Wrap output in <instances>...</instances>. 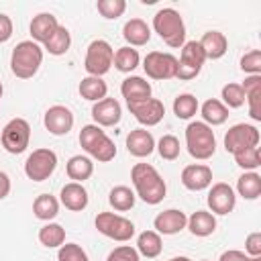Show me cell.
<instances>
[{"label":"cell","mask_w":261,"mask_h":261,"mask_svg":"<svg viewBox=\"0 0 261 261\" xmlns=\"http://www.w3.org/2000/svg\"><path fill=\"white\" fill-rule=\"evenodd\" d=\"M130 181L135 186V196H139L145 204L155 206L167 194L165 179L149 163H135L130 169Z\"/></svg>","instance_id":"6da1fadb"},{"label":"cell","mask_w":261,"mask_h":261,"mask_svg":"<svg viewBox=\"0 0 261 261\" xmlns=\"http://www.w3.org/2000/svg\"><path fill=\"white\" fill-rule=\"evenodd\" d=\"M43 63V47L39 43L20 41L10 55V71L20 80H31Z\"/></svg>","instance_id":"7a4b0ae2"},{"label":"cell","mask_w":261,"mask_h":261,"mask_svg":"<svg viewBox=\"0 0 261 261\" xmlns=\"http://www.w3.org/2000/svg\"><path fill=\"white\" fill-rule=\"evenodd\" d=\"M80 145L82 149L96 161L108 163L116 157V145L114 141L102 130L98 124H84L80 130Z\"/></svg>","instance_id":"3957f363"},{"label":"cell","mask_w":261,"mask_h":261,"mask_svg":"<svg viewBox=\"0 0 261 261\" xmlns=\"http://www.w3.org/2000/svg\"><path fill=\"white\" fill-rule=\"evenodd\" d=\"M153 31L163 39L165 45L181 49L186 43V24L175 8H161L153 16Z\"/></svg>","instance_id":"277c9868"},{"label":"cell","mask_w":261,"mask_h":261,"mask_svg":"<svg viewBox=\"0 0 261 261\" xmlns=\"http://www.w3.org/2000/svg\"><path fill=\"white\" fill-rule=\"evenodd\" d=\"M186 147L194 159L198 161L210 159L216 151V137H214L212 126H208L202 120L190 122L186 126Z\"/></svg>","instance_id":"5b68a950"},{"label":"cell","mask_w":261,"mask_h":261,"mask_svg":"<svg viewBox=\"0 0 261 261\" xmlns=\"http://www.w3.org/2000/svg\"><path fill=\"white\" fill-rule=\"evenodd\" d=\"M114 61V49L108 41L104 39H94L88 49H86V59H84V69L88 71V75H96L102 77L104 73L110 71Z\"/></svg>","instance_id":"8992f818"},{"label":"cell","mask_w":261,"mask_h":261,"mask_svg":"<svg viewBox=\"0 0 261 261\" xmlns=\"http://www.w3.org/2000/svg\"><path fill=\"white\" fill-rule=\"evenodd\" d=\"M96 224V230L112 241H118V243H126L135 237V224L133 220L120 216V214H114V212H100L94 220Z\"/></svg>","instance_id":"52a82bcc"},{"label":"cell","mask_w":261,"mask_h":261,"mask_svg":"<svg viewBox=\"0 0 261 261\" xmlns=\"http://www.w3.org/2000/svg\"><path fill=\"white\" fill-rule=\"evenodd\" d=\"M0 141L2 147L12 153V155H20L27 151L29 143H31V124L24 118H12L6 122V126L0 133Z\"/></svg>","instance_id":"ba28073f"},{"label":"cell","mask_w":261,"mask_h":261,"mask_svg":"<svg viewBox=\"0 0 261 261\" xmlns=\"http://www.w3.org/2000/svg\"><path fill=\"white\" fill-rule=\"evenodd\" d=\"M206 61V55L200 47L198 41H186L181 45V55L177 59V71H175V77L181 80V82H188V80H194L200 71H202V65Z\"/></svg>","instance_id":"9c48e42d"},{"label":"cell","mask_w":261,"mask_h":261,"mask_svg":"<svg viewBox=\"0 0 261 261\" xmlns=\"http://www.w3.org/2000/svg\"><path fill=\"white\" fill-rule=\"evenodd\" d=\"M57 167V155L51 149H35L24 161V175L33 181H45Z\"/></svg>","instance_id":"30bf717a"},{"label":"cell","mask_w":261,"mask_h":261,"mask_svg":"<svg viewBox=\"0 0 261 261\" xmlns=\"http://www.w3.org/2000/svg\"><path fill=\"white\" fill-rule=\"evenodd\" d=\"M257 145H259V130L253 124L239 122V124L230 126L224 135V149L230 155H237V153L257 147Z\"/></svg>","instance_id":"8fae6325"},{"label":"cell","mask_w":261,"mask_h":261,"mask_svg":"<svg viewBox=\"0 0 261 261\" xmlns=\"http://www.w3.org/2000/svg\"><path fill=\"white\" fill-rule=\"evenodd\" d=\"M143 69L151 80H171L177 71V57L163 51H151L143 59Z\"/></svg>","instance_id":"7c38bea8"},{"label":"cell","mask_w":261,"mask_h":261,"mask_svg":"<svg viewBox=\"0 0 261 261\" xmlns=\"http://www.w3.org/2000/svg\"><path fill=\"white\" fill-rule=\"evenodd\" d=\"M130 114L143 124V126H155L163 120L165 116V106L161 100L157 98H147V100H139V102H128L126 104Z\"/></svg>","instance_id":"4fadbf2b"},{"label":"cell","mask_w":261,"mask_h":261,"mask_svg":"<svg viewBox=\"0 0 261 261\" xmlns=\"http://www.w3.org/2000/svg\"><path fill=\"white\" fill-rule=\"evenodd\" d=\"M206 204L210 208L212 214H218V216H226L234 210V204H237V194L234 190L224 184V181H218L210 188L208 192V198H206Z\"/></svg>","instance_id":"5bb4252c"},{"label":"cell","mask_w":261,"mask_h":261,"mask_svg":"<svg viewBox=\"0 0 261 261\" xmlns=\"http://www.w3.org/2000/svg\"><path fill=\"white\" fill-rule=\"evenodd\" d=\"M73 112L67 108V106H61V104H55V106H49L45 116H43V124L45 128L55 135V137H61V135H67L71 128H73Z\"/></svg>","instance_id":"9a60e30c"},{"label":"cell","mask_w":261,"mask_h":261,"mask_svg":"<svg viewBox=\"0 0 261 261\" xmlns=\"http://www.w3.org/2000/svg\"><path fill=\"white\" fill-rule=\"evenodd\" d=\"M181 184L190 192H202L212 186V169L204 163H192L181 169Z\"/></svg>","instance_id":"2e32d148"},{"label":"cell","mask_w":261,"mask_h":261,"mask_svg":"<svg viewBox=\"0 0 261 261\" xmlns=\"http://www.w3.org/2000/svg\"><path fill=\"white\" fill-rule=\"evenodd\" d=\"M92 118H94V124H98V126H114L122 118V108H120L118 100L104 98L100 102H94Z\"/></svg>","instance_id":"e0dca14e"},{"label":"cell","mask_w":261,"mask_h":261,"mask_svg":"<svg viewBox=\"0 0 261 261\" xmlns=\"http://www.w3.org/2000/svg\"><path fill=\"white\" fill-rule=\"evenodd\" d=\"M186 224H188V216H186V212H181L177 208L163 210L153 220V228L159 234H177L186 228Z\"/></svg>","instance_id":"ac0fdd59"},{"label":"cell","mask_w":261,"mask_h":261,"mask_svg":"<svg viewBox=\"0 0 261 261\" xmlns=\"http://www.w3.org/2000/svg\"><path fill=\"white\" fill-rule=\"evenodd\" d=\"M126 151L133 157H149L155 151V139L147 128H135L126 135Z\"/></svg>","instance_id":"d6986e66"},{"label":"cell","mask_w":261,"mask_h":261,"mask_svg":"<svg viewBox=\"0 0 261 261\" xmlns=\"http://www.w3.org/2000/svg\"><path fill=\"white\" fill-rule=\"evenodd\" d=\"M59 202H61L67 210H71V212H82V210H86V206H88V202H90L88 190H86L82 184H77V181H69V184H65V186L61 188V192H59Z\"/></svg>","instance_id":"ffe728a7"},{"label":"cell","mask_w":261,"mask_h":261,"mask_svg":"<svg viewBox=\"0 0 261 261\" xmlns=\"http://www.w3.org/2000/svg\"><path fill=\"white\" fill-rule=\"evenodd\" d=\"M57 29H59L57 16H53L51 12H41V14L33 16L31 27H29L33 41H35V43H39V45H45Z\"/></svg>","instance_id":"44dd1931"},{"label":"cell","mask_w":261,"mask_h":261,"mask_svg":"<svg viewBox=\"0 0 261 261\" xmlns=\"http://www.w3.org/2000/svg\"><path fill=\"white\" fill-rule=\"evenodd\" d=\"M245 92V102L249 104V116L253 120H261V75H247L241 84Z\"/></svg>","instance_id":"7402d4cb"},{"label":"cell","mask_w":261,"mask_h":261,"mask_svg":"<svg viewBox=\"0 0 261 261\" xmlns=\"http://www.w3.org/2000/svg\"><path fill=\"white\" fill-rule=\"evenodd\" d=\"M198 43H200L206 59H212V61L224 57V53L228 51V39L220 31H208V33H204Z\"/></svg>","instance_id":"603a6c76"},{"label":"cell","mask_w":261,"mask_h":261,"mask_svg":"<svg viewBox=\"0 0 261 261\" xmlns=\"http://www.w3.org/2000/svg\"><path fill=\"white\" fill-rule=\"evenodd\" d=\"M120 94L122 98L128 102H139V100H147L151 98V84L139 75H128L122 80L120 84Z\"/></svg>","instance_id":"cb8c5ba5"},{"label":"cell","mask_w":261,"mask_h":261,"mask_svg":"<svg viewBox=\"0 0 261 261\" xmlns=\"http://www.w3.org/2000/svg\"><path fill=\"white\" fill-rule=\"evenodd\" d=\"M122 37L128 47H143L151 39V29L143 18H130L122 27Z\"/></svg>","instance_id":"d4e9b609"},{"label":"cell","mask_w":261,"mask_h":261,"mask_svg":"<svg viewBox=\"0 0 261 261\" xmlns=\"http://www.w3.org/2000/svg\"><path fill=\"white\" fill-rule=\"evenodd\" d=\"M190 232L194 237H210L214 230H216V216L208 210H196L190 218H188V224Z\"/></svg>","instance_id":"484cf974"},{"label":"cell","mask_w":261,"mask_h":261,"mask_svg":"<svg viewBox=\"0 0 261 261\" xmlns=\"http://www.w3.org/2000/svg\"><path fill=\"white\" fill-rule=\"evenodd\" d=\"M200 114H202V122H206L208 126H220L228 118V108L218 98H208L200 106Z\"/></svg>","instance_id":"4316f807"},{"label":"cell","mask_w":261,"mask_h":261,"mask_svg":"<svg viewBox=\"0 0 261 261\" xmlns=\"http://www.w3.org/2000/svg\"><path fill=\"white\" fill-rule=\"evenodd\" d=\"M65 173H67L69 179L82 184V181H86V179L92 177V173H94V163H92V159L86 157V155H73V157H69V161L65 163Z\"/></svg>","instance_id":"83f0119b"},{"label":"cell","mask_w":261,"mask_h":261,"mask_svg":"<svg viewBox=\"0 0 261 261\" xmlns=\"http://www.w3.org/2000/svg\"><path fill=\"white\" fill-rule=\"evenodd\" d=\"M163 251V241H161V234L155 232V230H143L139 237H137V253L147 257V259H155L159 257Z\"/></svg>","instance_id":"f1b7e54d"},{"label":"cell","mask_w":261,"mask_h":261,"mask_svg":"<svg viewBox=\"0 0 261 261\" xmlns=\"http://www.w3.org/2000/svg\"><path fill=\"white\" fill-rule=\"evenodd\" d=\"M77 90H80V96H82L84 100H90V102H100V100H104L106 94H108L106 82H104L102 77H96V75H86V77L80 82Z\"/></svg>","instance_id":"f546056e"},{"label":"cell","mask_w":261,"mask_h":261,"mask_svg":"<svg viewBox=\"0 0 261 261\" xmlns=\"http://www.w3.org/2000/svg\"><path fill=\"white\" fill-rule=\"evenodd\" d=\"M33 214L35 218L45 220V222L53 220L59 214V200L51 194H39L33 202Z\"/></svg>","instance_id":"4dcf8cb0"},{"label":"cell","mask_w":261,"mask_h":261,"mask_svg":"<svg viewBox=\"0 0 261 261\" xmlns=\"http://www.w3.org/2000/svg\"><path fill=\"white\" fill-rule=\"evenodd\" d=\"M237 192L245 200H257L261 196V175L257 171H245L237 179Z\"/></svg>","instance_id":"1f68e13d"},{"label":"cell","mask_w":261,"mask_h":261,"mask_svg":"<svg viewBox=\"0 0 261 261\" xmlns=\"http://www.w3.org/2000/svg\"><path fill=\"white\" fill-rule=\"evenodd\" d=\"M135 192L128 188V186H114L108 194V204L116 210V212H126L135 206Z\"/></svg>","instance_id":"d6a6232c"},{"label":"cell","mask_w":261,"mask_h":261,"mask_svg":"<svg viewBox=\"0 0 261 261\" xmlns=\"http://www.w3.org/2000/svg\"><path fill=\"white\" fill-rule=\"evenodd\" d=\"M39 243L47 249H59L65 243V228L57 222H47L39 228Z\"/></svg>","instance_id":"836d02e7"},{"label":"cell","mask_w":261,"mask_h":261,"mask_svg":"<svg viewBox=\"0 0 261 261\" xmlns=\"http://www.w3.org/2000/svg\"><path fill=\"white\" fill-rule=\"evenodd\" d=\"M69 47H71V35H69V31L63 27V24H59V29L51 35V39L43 45V49L49 53V55H55V57H59V55H65L67 51H69Z\"/></svg>","instance_id":"e575fe53"},{"label":"cell","mask_w":261,"mask_h":261,"mask_svg":"<svg viewBox=\"0 0 261 261\" xmlns=\"http://www.w3.org/2000/svg\"><path fill=\"white\" fill-rule=\"evenodd\" d=\"M139 63H141L139 51H137L135 47H128V45L120 47V49L114 53V61H112V65H114L118 71H122V73H130L133 69L139 67Z\"/></svg>","instance_id":"d590c367"},{"label":"cell","mask_w":261,"mask_h":261,"mask_svg":"<svg viewBox=\"0 0 261 261\" xmlns=\"http://www.w3.org/2000/svg\"><path fill=\"white\" fill-rule=\"evenodd\" d=\"M198 108H200V104H198V98L194 94L186 92V94L175 96V100H173V114L177 118H181V120L192 118L198 112Z\"/></svg>","instance_id":"8d00e7d4"},{"label":"cell","mask_w":261,"mask_h":261,"mask_svg":"<svg viewBox=\"0 0 261 261\" xmlns=\"http://www.w3.org/2000/svg\"><path fill=\"white\" fill-rule=\"evenodd\" d=\"M155 149L157 153L161 155V159L165 161H175L179 157V139L173 137V135H163L157 143H155Z\"/></svg>","instance_id":"74e56055"},{"label":"cell","mask_w":261,"mask_h":261,"mask_svg":"<svg viewBox=\"0 0 261 261\" xmlns=\"http://www.w3.org/2000/svg\"><path fill=\"white\" fill-rule=\"evenodd\" d=\"M220 102L226 108H241L245 104V92L241 88V84H224L220 90Z\"/></svg>","instance_id":"f35d334b"},{"label":"cell","mask_w":261,"mask_h":261,"mask_svg":"<svg viewBox=\"0 0 261 261\" xmlns=\"http://www.w3.org/2000/svg\"><path fill=\"white\" fill-rule=\"evenodd\" d=\"M232 157H234V163H237L241 169H245V171H255V169L261 165L259 147L245 149V151H241V153H237V155H232Z\"/></svg>","instance_id":"ab89813d"},{"label":"cell","mask_w":261,"mask_h":261,"mask_svg":"<svg viewBox=\"0 0 261 261\" xmlns=\"http://www.w3.org/2000/svg\"><path fill=\"white\" fill-rule=\"evenodd\" d=\"M96 8H98V12H100L104 18L114 20V18H118V16L124 14L126 2H124V0H98V2H96Z\"/></svg>","instance_id":"60d3db41"},{"label":"cell","mask_w":261,"mask_h":261,"mask_svg":"<svg viewBox=\"0 0 261 261\" xmlns=\"http://www.w3.org/2000/svg\"><path fill=\"white\" fill-rule=\"evenodd\" d=\"M57 261H90L88 253L77 243H63L57 251Z\"/></svg>","instance_id":"b9f144b4"},{"label":"cell","mask_w":261,"mask_h":261,"mask_svg":"<svg viewBox=\"0 0 261 261\" xmlns=\"http://www.w3.org/2000/svg\"><path fill=\"white\" fill-rule=\"evenodd\" d=\"M241 69L249 75H261V51L253 49L241 57Z\"/></svg>","instance_id":"7bdbcfd3"},{"label":"cell","mask_w":261,"mask_h":261,"mask_svg":"<svg viewBox=\"0 0 261 261\" xmlns=\"http://www.w3.org/2000/svg\"><path fill=\"white\" fill-rule=\"evenodd\" d=\"M139 259H141V255L130 245H120V247L112 249L106 257V261H139Z\"/></svg>","instance_id":"ee69618b"},{"label":"cell","mask_w":261,"mask_h":261,"mask_svg":"<svg viewBox=\"0 0 261 261\" xmlns=\"http://www.w3.org/2000/svg\"><path fill=\"white\" fill-rule=\"evenodd\" d=\"M245 255L247 257H261V232H251L245 241Z\"/></svg>","instance_id":"f6af8a7d"},{"label":"cell","mask_w":261,"mask_h":261,"mask_svg":"<svg viewBox=\"0 0 261 261\" xmlns=\"http://www.w3.org/2000/svg\"><path fill=\"white\" fill-rule=\"evenodd\" d=\"M12 31H14V27H12L10 16L0 12V43H6L12 37Z\"/></svg>","instance_id":"bcb514c9"},{"label":"cell","mask_w":261,"mask_h":261,"mask_svg":"<svg viewBox=\"0 0 261 261\" xmlns=\"http://www.w3.org/2000/svg\"><path fill=\"white\" fill-rule=\"evenodd\" d=\"M245 259H247V255H245L243 251L230 249V251H224V253L220 255V259H218V261H245Z\"/></svg>","instance_id":"7dc6e473"},{"label":"cell","mask_w":261,"mask_h":261,"mask_svg":"<svg viewBox=\"0 0 261 261\" xmlns=\"http://www.w3.org/2000/svg\"><path fill=\"white\" fill-rule=\"evenodd\" d=\"M8 194H10V177L8 173L0 171V200H4Z\"/></svg>","instance_id":"c3c4849f"},{"label":"cell","mask_w":261,"mask_h":261,"mask_svg":"<svg viewBox=\"0 0 261 261\" xmlns=\"http://www.w3.org/2000/svg\"><path fill=\"white\" fill-rule=\"evenodd\" d=\"M167 261H192L190 257H184V255H179V257H171V259H167Z\"/></svg>","instance_id":"681fc988"},{"label":"cell","mask_w":261,"mask_h":261,"mask_svg":"<svg viewBox=\"0 0 261 261\" xmlns=\"http://www.w3.org/2000/svg\"><path fill=\"white\" fill-rule=\"evenodd\" d=\"M245 261H261V257H247Z\"/></svg>","instance_id":"f907efd6"},{"label":"cell","mask_w":261,"mask_h":261,"mask_svg":"<svg viewBox=\"0 0 261 261\" xmlns=\"http://www.w3.org/2000/svg\"><path fill=\"white\" fill-rule=\"evenodd\" d=\"M2 94H4V86H2V82H0V100H2Z\"/></svg>","instance_id":"816d5d0a"},{"label":"cell","mask_w":261,"mask_h":261,"mask_svg":"<svg viewBox=\"0 0 261 261\" xmlns=\"http://www.w3.org/2000/svg\"><path fill=\"white\" fill-rule=\"evenodd\" d=\"M202 261H208V259H202Z\"/></svg>","instance_id":"f5cc1de1"}]
</instances>
